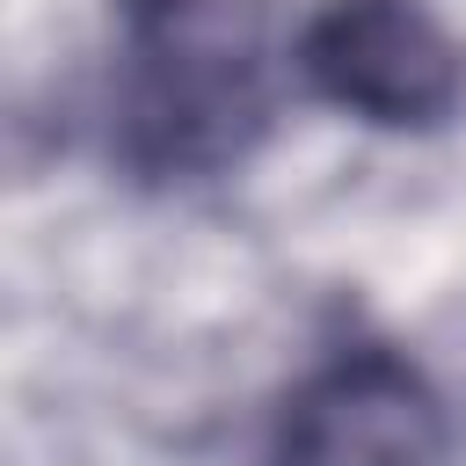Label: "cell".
<instances>
[{
  "instance_id": "2",
  "label": "cell",
  "mask_w": 466,
  "mask_h": 466,
  "mask_svg": "<svg viewBox=\"0 0 466 466\" xmlns=\"http://www.w3.org/2000/svg\"><path fill=\"white\" fill-rule=\"evenodd\" d=\"M299 80L379 131H437L466 95V51L422 0H320L299 29Z\"/></svg>"
},
{
  "instance_id": "1",
  "label": "cell",
  "mask_w": 466,
  "mask_h": 466,
  "mask_svg": "<svg viewBox=\"0 0 466 466\" xmlns=\"http://www.w3.org/2000/svg\"><path fill=\"white\" fill-rule=\"evenodd\" d=\"M277 124V58L240 0H116L109 160L146 189L233 175Z\"/></svg>"
},
{
  "instance_id": "3",
  "label": "cell",
  "mask_w": 466,
  "mask_h": 466,
  "mask_svg": "<svg viewBox=\"0 0 466 466\" xmlns=\"http://www.w3.org/2000/svg\"><path fill=\"white\" fill-rule=\"evenodd\" d=\"M269 466H451V408L393 342H350L284 393Z\"/></svg>"
}]
</instances>
